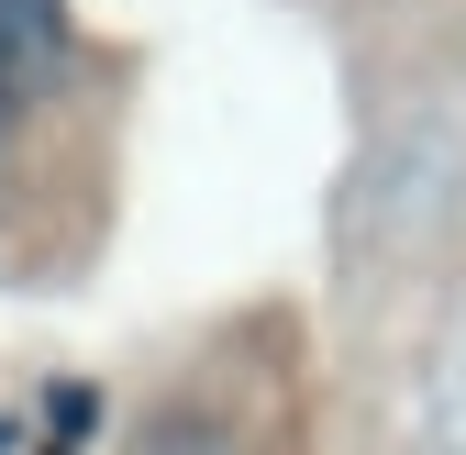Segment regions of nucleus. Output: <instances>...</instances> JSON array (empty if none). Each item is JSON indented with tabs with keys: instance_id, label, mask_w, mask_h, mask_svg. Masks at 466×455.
<instances>
[{
	"instance_id": "3",
	"label": "nucleus",
	"mask_w": 466,
	"mask_h": 455,
	"mask_svg": "<svg viewBox=\"0 0 466 455\" xmlns=\"http://www.w3.org/2000/svg\"><path fill=\"white\" fill-rule=\"evenodd\" d=\"M12 444H23V433H12V422H0V455H12Z\"/></svg>"
},
{
	"instance_id": "2",
	"label": "nucleus",
	"mask_w": 466,
	"mask_h": 455,
	"mask_svg": "<svg viewBox=\"0 0 466 455\" xmlns=\"http://www.w3.org/2000/svg\"><path fill=\"white\" fill-rule=\"evenodd\" d=\"M23 78H34V56H23L12 34H0V111H12V89H23Z\"/></svg>"
},
{
	"instance_id": "1",
	"label": "nucleus",
	"mask_w": 466,
	"mask_h": 455,
	"mask_svg": "<svg viewBox=\"0 0 466 455\" xmlns=\"http://www.w3.org/2000/svg\"><path fill=\"white\" fill-rule=\"evenodd\" d=\"M422 455H466V322L422 367Z\"/></svg>"
}]
</instances>
